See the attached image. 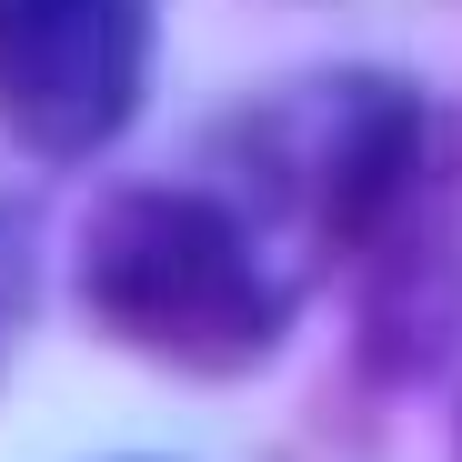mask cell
<instances>
[{"label": "cell", "mask_w": 462, "mask_h": 462, "mask_svg": "<svg viewBox=\"0 0 462 462\" xmlns=\"http://www.w3.org/2000/svg\"><path fill=\"white\" fill-rule=\"evenodd\" d=\"M81 301L111 342L181 372H252L291 322V282L201 191H121L81 231Z\"/></svg>", "instance_id": "cell-1"}, {"label": "cell", "mask_w": 462, "mask_h": 462, "mask_svg": "<svg viewBox=\"0 0 462 462\" xmlns=\"http://www.w3.org/2000/svg\"><path fill=\"white\" fill-rule=\"evenodd\" d=\"M151 0H0V121L31 151H101L141 111Z\"/></svg>", "instance_id": "cell-2"}]
</instances>
